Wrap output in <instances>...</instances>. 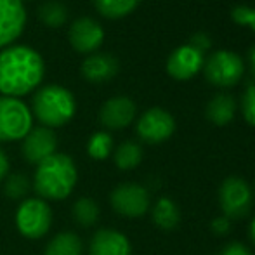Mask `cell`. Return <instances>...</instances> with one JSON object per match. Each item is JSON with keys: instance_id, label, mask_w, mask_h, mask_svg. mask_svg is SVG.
I'll list each match as a JSON object with an SVG mask.
<instances>
[{"instance_id": "1", "label": "cell", "mask_w": 255, "mask_h": 255, "mask_svg": "<svg viewBox=\"0 0 255 255\" xmlns=\"http://www.w3.org/2000/svg\"><path fill=\"white\" fill-rule=\"evenodd\" d=\"M45 61L30 45L12 44L0 51V94L23 98L40 87Z\"/></svg>"}, {"instance_id": "2", "label": "cell", "mask_w": 255, "mask_h": 255, "mask_svg": "<svg viewBox=\"0 0 255 255\" xmlns=\"http://www.w3.org/2000/svg\"><path fill=\"white\" fill-rule=\"evenodd\" d=\"M78 181V170L71 156L64 153H54L47 160L37 165L33 177V188L38 198L61 202L73 193Z\"/></svg>"}, {"instance_id": "3", "label": "cell", "mask_w": 255, "mask_h": 255, "mask_svg": "<svg viewBox=\"0 0 255 255\" xmlns=\"http://www.w3.org/2000/svg\"><path fill=\"white\" fill-rule=\"evenodd\" d=\"M77 113V99L70 89L57 84L38 87L31 99V115L42 127L57 128L70 124Z\"/></svg>"}, {"instance_id": "4", "label": "cell", "mask_w": 255, "mask_h": 255, "mask_svg": "<svg viewBox=\"0 0 255 255\" xmlns=\"http://www.w3.org/2000/svg\"><path fill=\"white\" fill-rule=\"evenodd\" d=\"M33 128L31 110L17 98L0 96V142L23 141Z\"/></svg>"}, {"instance_id": "5", "label": "cell", "mask_w": 255, "mask_h": 255, "mask_svg": "<svg viewBox=\"0 0 255 255\" xmlns=\"http://www.w3.org/2000/svg\"><path fill=\"white\" fill-rule=\"evenodd\" d=\"M16 228L28 240H40L52 226V210L42 198H24L16 210Z\"/></svg>"}, {"instance_id": "6", "label": "cell", "mask_w": 255, "mask_h": 255, "mask_svg": "<svg viewBox=\"0 0 255 255\" xmlns=\"http://www.w3.org/2000/svg\"><path fill=\"white\" fill-rule=\"evenodd\" d=\"M205 77L212 85L217 87H233L243 77L245 64L243 59L236 52L231 51H217L214 52L203 63Z\"/></svg>"}, {"instance_id": "7", "label": "cell", "mask_w": 255, "mask_h": 255, "mask_svg": "<svg viewBox=\"0 0 255 255\" xmlns=\"http://www.w3.org/2000/svg\"><path fill=\"white\" fill-rule=\"evenodd\" d=\"M110 203L117 214L128 219H137L149 210L151 200L144 186L137 182H124L111 191Z\"/></svg>"}, {"instance_id": "8", "label": "cell", "mask_w": 255, "mask_h": 255, "mask_svg": "<svg viewBox=\"0 0 255 255\" xmlns=\"http://www.w3.org/2000/svg\"><path fill=\"white\" fill-rule=\"evenodd\" d=\"M219 205L228 219H242L252 207L250 186L240 177H228L219 188Z\"/></svg>"}, {"instance_id": "9", "label": "cell", "mask_w": 255, "mask_h": 255, "mask_svg": "<svg viewBox=\"0 0 255 255\" xmlns=\"http://www.w3.org/2000/svg\"><path fill=\"white\" fill-rule=\"evenodd\" d=\"M139 139L148 144H160L172 137L175 132V120L168 111L161 108H151L144 111L135 125Z\"/></svg>"}, {"instance_id": "10", "label": "cell", "mask_w": 255, "mask_h": 255, "mask_svg": "<svg viewBox=\"0 0 255 255\" xmlns=\"http://www.w3.org/2000/svg\"><path fill=\"white\" fill-rule=\"evenodd\" d=\"M26 19L23 0H0V51L12 45L23 35Z\"/></svg>"}, {"instance_id": "11", "label": "cell", "mask_w": 255, "mask_h": 255, "mask_svg": "<svg viewBox=\"0 0 255 255\" xmlns=\"http://www.w3.org/2000/svg\"><path fill=\"white\" fill-rule=\"evenodd\" d=\"M68 40L70 45L78 54H94L104 42V30L103 26L92 17H78L68 28Z\"/></svg>"}, {"instance_id": "12", "label": "cell", "mask_w": 255, "mask_h": 255, "mask_svg": "<svg viewBox=\"0 0 255 255\" xmlns=\"http://www.w3.org/2000/svg\"><path fill=\"white\" fill-rule=\"evenodd\" d=\"M21 153L28 163L38 165L54 153H57V135L52 128L47 127H35L28 132V135L23 139Z\"/></svg>"}, {"instance_id": "13", "label": "cell", "mask_w": 255, "mask_h": 255, "mask_svg": "<svg viewBox=\"0 0 255 255\" xmlns=\"http://www.w3.org/2000/svg\"><path fill=\"white\" fill-rule=\"evenodd\" d=\"M137 108L130 98L117 96L108 99L99 110V122L108 130H122L134 122Z\"/></svg>"}, {"instance_id": "14", "label": "cell", "mask_w": 255, "mask_h": 255, "mask_svg": "<svg viewBox=\"0 0 255 255\" xmlns=\"http://www.w3.org/2000/svg\"><path fill=\"white\" fill-rule=\"evenodd\" d=\"M203 68V54L191 45H181L168 56L167 71L175 80H189Z\"/></svg>"}, {"instance_id": "15", "label": "cell", "mask_w": 255, "mask_h": 255, "mask_svg": "<svg viewBox=\"0 0 255 255\" xmlns=\"http://www.w3.org/2000/svg\"><path fill=\"white\" fill-rule=\"evenodd\" d=\"M89 255H132V245L124 233L99 229L91 238Z\"/></svg>"}, {"instance_id": "16", "label": "cell", "mask_w": 255, "mask_h": 255, "mask_svg": "<svg viewBox=\"0 0 255 255\" xmlns=\"http://www.w3.org/2000/svg\"><path fill=\"white\" fill-rule=\"evenodd\" d=\"M80 73L91 84H104L118 73V61L104 52L89 54L82 61Z\"/></svg>"}, {"instance_id": "17", "label": "cell", "mask_w": 255, "mask_h": 255, "mask_svg": "<svg viewBox=\"0 0 255 255\" xmlns=\"http://www.w3.org/2000/svg\"><path fill=\"white\" fill-rule=\"evenodd\" d=\"M235 111H236V103L231 96L217 94L208 101L205 113H207V118L212 124L222 127V125H228L235 118Z\"/></svg>"}, {"instance_id": "18", "label": "cell", "mask_w": 255, "mask_h": 255, "mask_svg": "<svg viewBox=\"0 0 255 255\" xmlns=\"http://www.w3.org/2000/svg\"><path fill=\"white\" fill-rule=\"evenodd\" d=\"M153 222L163 231H172L179 226V221H181V212H179V207L175 205L174 200H170L168 196H163V198H158V202L154 203L153 207Z\"/></svg>"}, {"instance_id": "19", "label": "cell", "mask_w": 255, "mask_h": 255, "mask_svg": "<svg viewBox=\"0 0 255 255\" xmlns=\"http://www.w3.org/2000/svg\"><path fill=\"white\" fill-rule=\"evenodd\" d=\"M84 243L77 233L64 231L56 235L45 247L44 255H82Z\"/></svg>"}, {"instance_id": "20", "label": "cell", "mask_w": 255, "mask_h": 255, "mask_svg": "<svg viewBox=\"0 0 255 255\" xmlns=\"http://www.w3.org/2000/svg\"><path fill=\"white\" fill-rule=\"evenodd\" d=\"M71 215H73V221L80 228H92L99 221L101 210H99V205L92 198H78L73 203Z\"/></svg>"}, {"instance_id": "21", "label": "cell", "mask_w": 255, "mask_h": 255, "mask_svg": "<svg viewBox=\"0 0 255 255\" xmlns=\"http://www.w3.org/2000/svg\"><path fill=\"white\" fill-rule=\"evenodd\" d=\"M113 160L120 170H132L142 160V148L134 141H125L115 149Z\"/></svg>"}, {"instance_id": "22", "label": "cell", "mask_w": 255, "mask_h": 255, "mask_svg": "<svg viewBox=\"0 0 255 255\" xmlns=\"http://www.w3.org/2000/svg\"><path fill=\"white\" fill-rule=\"evenodd\" d=\"M141 0H94V5L101 16L108 19H120L135 10Z\"/></svg>"}, {"instance_id": "23", "label": "cell", "mask_w": 255, "mask_h": 255, "mask_svg": "<svg viewBox=\"0 0 255 255\" xmlns=\"http://www.w3.org/2000/svg\"><path fill=\"white\" fill-rule=\"evenodd\" d=\"M38 19L47 28H59L66 24L68 21V9L61 2H45L44 5L38 7Z\"/></svg>"}, {"instance_id": "24", "label": "cell", "mask_w": 255, "mask_h": 255, "mask_svg": "<svg viewBox=\"0 0 255 255\" xmlns=\"http://www.w3.org/2000/svg\"><path fill=\"white\" fill-rule=\"evenodd\" d=\"M113 151V137L108 132H96L87 142V153L92 160H106Z\"/></svg>"}, {"instance_id": "25", "label": "cell", "mask_w": 255, "mask_h": 255, "mask_svg": "<svg viewBox=\"0 0 255 255\" xmlns=\"http://www.w3.org/2000/svg\"><path fill=\"white\" fill-rule=\"evenodd\" d=\"M28 191H30V181H28L26 175L16 174V175H10L5 181V195L10 200H21L23 202L26 198Z\"/></svg>"}, {"instance_id": "26", "label": "cell", "mask_w": 255, "mask_h": 255, "mask_svg": "<svg viewBox=\"0 0 255 255\" xmlns=\"http://www.w3.org/2000/svg\"><path fill=\"white\" fill-rule=\"evenodd\" d=\"M231 17L235 23L242 26H250L255 31V7L238 5L231 10Z\"/></svg>"}, {"instance_id": "27", "label": "cell", "mask_w": 255, "mask_h": 255, "mask_svg": "<svg viewBox=\"0 0 255 255\" xmlns=\"http://www.w3.org/2000/svg\"><path fill=\"white\" fill-rule=\"evenodd\" d=\"M242 111L245 120L255 127V85H249L242 98Z\"/></svg>"}, {"instance_id": "28", "label": "cell", "mask_w": 255, "mask_h": 255, "mask_svg": "<svg viewBox=\"0 0 255 255\" xmlns=\"http://www.w3.org/2000/svg\"><path fill=\"white\" fill-rule=\"evenodd\" d=\"M210 229L214 235L217 236H226L229 231H231V221H229L226 215H221V217H215L214 221L210 222Z\"/></svg>"}, {"instance_id": "29", "label": "cell", "mask_w": 255, "mask_h": 255, "mask_svg": "<svg viewBox=\"0 0 255 255\" xmlns=\"http://www.w3.org/2000/svg\"><path fill=\"white\" fill-rule=\"evenodd\" d=\"M191 47H195L198 52H205V51H208L210 49V45H212V42H210V38H208V35L207 33H196V35H193V38H191Z\"/></svg>"}, {"instance_id": "30", "label": "cell", "mask_w": 255, "mask_h": 255, "mask_svg": "<svg viewBox=\"0 0 255 255\" xmlns=\"http://www.w3.org/2000/svg\"><path fill=\"white\" fill-rule=\"evenodd\" d=\"M221 255H252V254H250V250L247 249L245 245L233 242V243H228V245L222 249Z\"/></svg>"}, {"instance_id": "31", "label": "cell", "mask_w": 255, "mask_h": 255, "mask_svg": "<svg viewBox=\"0 0 255 255\" xmlns=\"http://www.w3.org/2000/svg\"><path fill=\"white\" fill-rule=\"evenodd\" d=\"M9 168H10L9 158H7V154L3 153V149L0 148V181H3V179L7 177V174H9Z\"/></svg>"}, {"instance_id": "32", "label": "cell", "mask_w": 255, "mask_h": 255, "mask_svg": "<svg viewBox=\"0 0 255 255\" xmlns=\"http://www.w3.org/2000/svg\"><path fill=\"white\" fill-rule=\"evenodd\" d=\"M249 63H250V71H252V77L255 78V45L250 49V52H249Z\"/></svg>"}, {"instance_id": "33", "label": "cell", "mask_w": 255, "mask_h": 255, "mask_svg": "<svg viewBox=\"0 0 255 255\" xmlns=\"http://www.w3.org/2000/svg\"><path fill=\"white\" fill-rule=\"evenodd\" d=\"M250 238H252V242L255 245V217L252 219V222H250Z\"/></svg>"}]
</instances>
